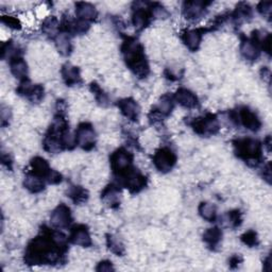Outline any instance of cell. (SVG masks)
I'll use <instances>...</instances> for the list:
<instances>
[{"label": "cell", "instance_id": "1", "mask_svg": "<svg viewBox=\"0 0 272 272\" xmlns=\"http://www.w3.org/2000/svg\"><path fill=\"white\" fill-rule=\"evenodd\" d=\"M122 52L129 67L139 77L147 76L149 71V66L145 59L143 48L135 39H129L122 46Z\"/></svg>", "mask_w": 272, "mask_h": 272}, {"label": "cell", "instance_id": "2", "mask_svg": "<svg viewBox=\"0 0 272 272\" xmlns=\"http://www.w3.org/2000/svg\"><path fill=\"white\" fill-rule=\"evenodd\" d=\"M235 148L238 156H241V158H243L247 162L250 161L258 162L259 159L261 158L262 152L261 144L258 141H255V139L252 138L240 139V141L236 142Z\"/></svg>", "mask_w": 272, "mask_h": 272}, {"label": "cell", "instance_id": "3", "mask_svg": "<svg viewBox=\"0 0 272 272\" xmlns=\"http://www.w3.org/2000/svg\"><path fill=\"white\" fill-rule=\"evenodd\" d=\"M132 155L125 149L115 151L111 156V165L114 171L118 172L120 176L127 174L131 170Z\"/></svg>", "mask_w": 272, "mask_h": 272}, {"label": "cell", "instance_id": "4", "mask_svg": "<svg viewBox=\"0 0 272 272\" xmlns=\"http://www.w3.org/2000/svg\"><path fill=\"white\" fill-rule=\"evenodd\" d=\"M176 155L168 148H162V149L155 152L153 156V163L155 167L160 171L166 172L172 169L176 164Z\"/></svg>", "mask_w": 272, "mask_h": 272}, {"label": "cell", "instance_id": "5", "mask_svg": "<svg viewBox=\"0 0 272 272\" xmlns=\"http://www.w3.org/2000/svg\"><path fill=\"white\" fill-rule=\"evenodd\" d=\"M76 142L77 145L83 148V149H90L96 141V134L93 127L88 123H82L76 131Z\"/></svg>", "mask_w": 272, "mask_h": 272}, {"label": "cell", "instance_id": "6", "mask_svg": "<svg viewBox=\"0 0 272 272\" xmlns=\"http://www.w3.org/2000/svg\"><path fill=\"white\" fill-rule=\"evenodd\" d=\"M194 129L198 134L210 135L215 134L219 129L218 120L213 115H208L207 117L198 118L194 122Z\"/></svg>", "mask_w": 272, "mask_h": 272}, {"label": "cell", "instance_id": "7", "mask_svg": "<svg viewBox=\"0 0 272 272\" xmlns=\"http://www.w3.org/2000/svg\"><path fill=\"white\" fill-rule=\"evenodd\" d=\"M50 220L54 228H57V229L67 228L71 222L70 210L64 204L59 205V207L52 212Z\"/></svg>", "mask_w": 272, "mask_h": 272}, {"label": "cell", "instance_id": "8", "mask_svg": "<svg viewBox=\"0 0 272 272\" xmlns=\"http://www.w3.org/2000/svg\"><path fill=\"white\" fill-rule=\"evenodd\" d=\"M18 92L20 95L27 97L32 102H39L44 97V88L40 85H33L28 81H24L20 84Z\"/></svg>", "mask_w": 272, "mask_h": 272}, {"label": "cell", "instance_id": "9", "mask_svg": "<svg viewBox=\"0 0 272 272\" xmlns=\"http://www.w3.org/2000/svg\"><path fill=\"white\" fill-rule=\"evenodd\" d=\"M238 121H241L243 125L250 131H258L261 128V121L257 114L250 111L249 109L244 108L238 113Z\"/></svg>", "mask_w": 272, "mask_h": 272}, {"label": "cell", "instance_id": "10", "mask_svg": "<svg viewBox=\"0 0 272 272\" xmlns=\"http://www.w3.org/2000/svg\"><path fill=\"white\" fill-rule=\"evenodd\" d=\"M118 108L120 109L121 113L130 120H137L139 116V112H141L138 104L131 98H127L121 100L118 103Z\"/></svg>", "mask_w": 272, "mask_h": 272}, {"label": "cell", "instance_id": "11", "mask_svg": "<svg viewBox=\"0 0 272 272\" xmlns=\"http://www.w3.org/2000/svg\"><path fill=\"white\" fill-rule=\"evenodd\" d=\"M70 240L72 244L81 246V247H89L92 245V240L88 233L87 229L84 226H78L73 228L71 231Z\"/></svg>", "mask_w": 272, "mask_h": 272}, {"label": "cell", "instance_id": "12", "mask_svg": "<svg viewBox=\"0 0 272 272\" xmlns=\"http://www.w3.org/2000/svg\"><path fill=\"white\" fill-rule=\"evenodd\" d=\"M175 99L180 105L186 109H193L198 104L197 96L186 88H180L175 96Z\"/></svg>", "mask_w": 272, "mask_h": 272}, {"label": "cell", "instance_id": "13", "mask_svg": "<svg viewBox=\"0 0 272 272\" xmlns=\"http://www.w3.org/2000/svg\"><path fill=\"white\" fill-rule=\"evenodd\" d=\"M76 14L78 16V19L88 22L96 19L98 12L96 10V7L90 3L79 2L76 5Z\"/></svg>", "mask_w": 272, "mask_h": 272}, {"label": "cell", "instance_id": "14", "mask_svg": "<svg viewBox=\"0 0 272 272\" xmlns=\"http://www.w3.org/2000/svg\"><path fill=\"white\" fill-rule=\"evenodd\" d=\"M184 15L188 19H197L205 12V3L201 1H189L184 4Z\"/></svg>", "mask_w": 272, "mask_h": 272}, {"label": "cell", "instance_id": "15", "mask_svg": "<svg viewBox=\"0 0 272 272\" xmlns=\"http://www.w3.org/2000/svg\"><path fill=\"white\" fill-rule=\"evenodd\" d=\"M241 52L246 60L254 61L260 54V46L253 39L244 40L241 46Z\"/></svg>", "mask_w": 272, "mask_h": 272}, {"label": "cell", "instance_id": "16", "mask_svg": "<svg viewBox=\"0 0 272 272\" xmlns=\"http://www.w3.org/2000/svg\"><path fill=\"white\" fill-rule=\"evenodd\" d=\"M62 76H63L65 83L67 85L78 84L81 80L79 69L70 64H66L63 66Z\"/></svg>", "mask_w": 272, "mask_h": 272}, {"label": "cell", "instance_id": "17", "mask_svg": "<svg viewBox=\"0 0 272 272\" xmlns=\"http://www.w3.org/2000/svg\"><path fill=\"white\" fill-rule=\"evenodd\" d=\"M201 38H202V35H201V32L199 30L186 31L182 36L184 44L187 46L189 50H192V51H195V50H197L198 48H199L200 43H201Z\"/></svg>", "mask_w": 272, "mask_h": 272}, {"label": "cell", "instance_id": "18", "mask_svg": "<svg viewBox=\"0 0 272 272\" xmlns=\"http://www.w3.org/2000/svg\"><path fill=\"white\" fill-rule=\"evenodd\" d=\"M10 67L13 76L17 79H24L27 77L28 67L26 62H24L21 57L13 56L10 63Z\"/></svg>", "mask_w": 272, "mask_h": 272}, {"label": "cell", "instance_id": "19", "mask_svg": "<svg viewBox=\"0 0 272 272\" xmlns=\"http://www.w3.org/2000/svg\"><path fill=\"white\" fill-rule=\"evenodd\" d=\"M102 200L105 204H108L111 208H114L116 207V205H118L120 201V197H119L117 188L115 186L106 187L102 193Z\"/></svg>", "mask_w": 272, "mask_h": 272}, {"label": "cell", "instance_id": "20", "mask_svg": "<svg viewBox=\"0 0 272 272\" xmlns=\"http://www.w3.org/2000/svg\"><path fill=\"white\" fill-rule=\"evenodd\" d=\"M24 186H26V188L29 189L31 193H38L44 189L45 186L44 179L33 175L30 172L26 177V179H24Z\"/></svg>", "mask_w": 272, "mask_h": 272}, {"label": "cell", "instance_id": "21", "mask_svg": "<svg viewBox=\"0 0 272 272\" xmlns=\"http://www.w3.org/2000/svg\"><path fill=\"white\" fill-rule=\"evenodd\" d=\"M174 108V99L170 96L165 95L161 98L158 104V111L154 113L155 116H167L171 113V110Z\"/></svg>", "mask_w": 272, "mask_h": 272}, {"label": "cell", "instance_id": "22", "mask_svg": "<svg viewBox=\"0 0 272 272\" xmlns=\"http://www.w3.org/2000/svg\"><path fill=\"white\" fill-rule=\"evenodd\" d=\"M221 237H222L221 231L218 228H212L204 232L203 241L210 247L215 248V247H217L219 245V243L221 241Z\"/></svg>", "mask_w": 272, "mask_h": 272}, {"label": "cell", "instance_id": "23", "mask_svg": "<svg viewBox=\"0 0 272 272\" xmlns=\"http://www.w3.org/2000/svg\"><path fill=\"white\" fill-rule=\"evenodd\" d=\"M55 45L62 54H68L71 50V43L67 33H59L55 37Z\"/></svg>", "mask_w": 272, "mask_h": 272}, {"label": "cell", "instance_id": "24", "mask_svg": "<svg viewBox=\"0 0 272 272\" xmlns=\"http://www.w3.org/2000/svg\"><path fill=\"white\" fill-rule=\"evenodd\" d=\"M199 214L203 219L211 222V221H214L216 219L217 211H216V208L214 204L209 203V202H203L200 204V207H199Z\"/></svg>", "mask_w": 272, "mask_h": 272}, {"label": "cell", "instance_id": "25", "mask_svg": "<svg viewBox=\"0 0 272 272\" xmlns=\"http://www.w3.org/2000/svg\"><path fill=\"white\" fill-rule=\"evenodd\" d=\"M148 19H149V14L144 10V7L136 9L133 14V17H132V21H133V24L137 29H142L146 27V24L148 23Z\"/></svg>", "mask_w": 272, "mask_h": 272}, {"label": "cell", "instance_id": "26", "mask_svg": "<svg viewBox=\"0 0 272 272\" xmlns=\"http://www.w3.org/2000/svg\"><path fill=\"white\" fill-rule=\"evenodd\" d=\"M222 220H224L222 222H224L227 227L235 228L241 225L242 215L238 211H232V212H229L227 215H225Z\"/></svg>", "mask_w": 272, "mask_h": 272}, {"label": "cell", "instance_id": "27", "mask_svg": "<svg viewBox=\"0 0 272 272\" xmlns=\"http://www.w3.org/2000/svg\"><path fill=\"white\" fill-rule=\"evenodd\" d=\"M68 195L76 203L84 202L87 199L86 191L80 186H71L68 192Z\"/></svg>", "mask_w": 272, "mask_h": 272}, {"label": "cell", "instance_id": "28", "mask_svg": "<svg viewBox=\"0 0 272 272\" xmlns=\"http://www.w3.org/2000/svg\"><path fill=\"white\" fill-rule=\"evenodd\" d=\"M43 30L48 35H55L59 30V21H57L54 17H49L45 20Z\"/></svg>", "mask_w": 272, "mask_h": 272}, {"label": "cell", "instance_id": "29", "mask_svg": "<svg viewBox=\"0 0 272 272\" xmlns=\"http://www.w3.org/2000/svg\"><path fill=\"white\" fill-rule=\"evenodd\" d=\"M108 245L109 248L111 249V251L117 255H121L125 251V248H123V245L121 244V242L118 240L117 237L114 236H109L108 238Z\"/></svg>", "mask_w": 272, "mask_h": 272}, {"label": "cell", "instance_id": "30", "mask_svg": "<svg viewBox=\"0 0 272 272\" xmlns=\"http://www.w3.org/2000/svg\"><path fill=\"white\" fill-rule=\"evenodd\" d=\"M242 241L244 242L245 245L249 246V247H255V246H258V244H259L258 235H257V233L253 232V231H249V232L245 233L242 236Z\"/></svg>", "mask_w": 272, "mask_h": 272}, {"label": "cell", "instance_id": "31", "mask_svg": "<svg viewBox=\"0 0 272 272\" xmlns=\"http://www.w3.org/2000/svg\"><path fill=\"white\" fill-rule=\"evenodd\" d=\"M2 21L7 24V27L13 28V29H19L20 28V22L17 18L13 17V16H3Z\"/></svg>", "mask_w": 272, "mask_h": 272}, {"label": "cell", "instance_id": "32", "mask_svg": "<svg viewBox=\"0 0 272 272\" xmlns=\"http://www.w3.org/2000/svg\"><path fill=\"white\" fill-rule=\"evenodd\" d=\"M271 2H261L259 4V11L260 13L265 16L266 18H269L270 15H271Z\"/></svg>", "mask_w": 272, "mask_h": 272}, {"label": "cell", "instance_id": "33", "mask_svg": "<svg viewBox=\"0 0 272 272\" xmlns=\"http://www.w3.org/2000/svg\"><path fill=\"white\" fill-rule=\"evenodd\" d=\"M113 266H112V263L108 262V261H104V262H101L100 264H99V266L97 267V270L98 271H111L113 270Z\"/></svg>", "mask_w": 272, "mask_h": 272}]
</instances>
